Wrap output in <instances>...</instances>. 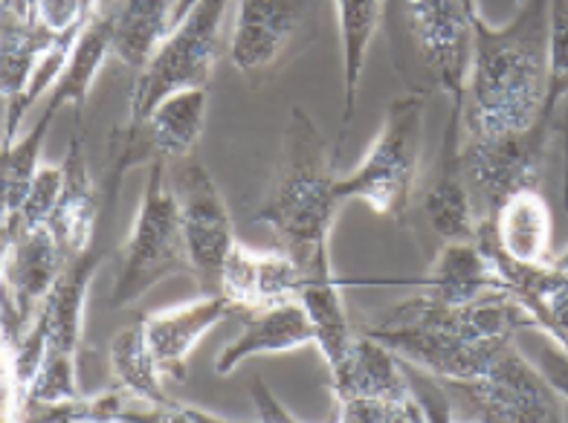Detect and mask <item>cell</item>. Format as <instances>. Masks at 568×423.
Here are the masks:
<instances>
[{
    "instance_id": "11",
    "label": "cell",
    "mask_w": 568,
    "mask_h": 423,
    "mask_svg": "<svg viewBox=\"0 0 568 423\" xmlns=\"http://www.w3.org/2000/svg\"><path fill=\"white\" fill-rule=\"evenodd\" d=\"M174 163L178 169H174L172 189L178 198L180 230L186 241L192 275H197L203 293H221V273H224L232 246L239 241L230 209L210 169L201 160L183 157Z\"/></svg>"
},
{
    "instance_id": "12",
    "label": "cell",
    "mask_w": 568,
    "mask_h": 423,
    "mask_svg": "<svg viewBox=\"0 0 568 423\" xmlns=\"http://www.w3.org/2000/svg\"><path fill=\"white\" fill-rule=\"evenodd\" d=\"M3 241V349L16 345L59 282L68 255L50 223L9 226Z\"/></svg>"
},
{
    "instance_id": "2",
    "label": "cell",
    "mask_w": 568,
    "mask_h": 423,
    "mask_svg": "<svg viewBox=\"0 0 568 423\" xmlns=\"http://www.w3.org/2000/svg\"><path fill=\"white\" fill-rule=\"evenodd\" d=\"M548 30L551 0H525L505 27L473 18L464 134H516L537 122L548 97Z\"/></svg>"
},
{
    "instance_id": "10",
    "label": "cell",
    "mask_w": 568,
    "mask_h": 423,
    "mask_svg": "<svg viewBox=\"0 0 568 423\" xmlns=\"http://www.w3.org/2000/svg\"><path fill=\"white\" fill-rule=\"evenodd\" d=\"M322 0H239L230 61L250 88H264L320 36Z\"/></svg>"
},
{
    "instance_id": "7",
    "label": "cell",
    "mask_w": 568,
    "mask_h": 423,
    "mask_svg": "<svg viewBox=\"0 0 568 423\" xmlns=\"http://www.w3.org/2000/svg\"><path fill=\"white\" fill-rule=\"evenodd\" d=\"M435 380V377H433ZM447 394L453 421L557 423L566 421L562 394L537 365L510 345L485 374L470 380H435Z\"/></svg>"
},
{
    "instance_id": "25",
    "label": "cell",
    "mask_w": 568,
    "mask_h": 423,
    "mask_svg": "<svg viewBox=\"0 0 568 423\" xmlns=\"http://www.w3.org/2000/svg\"><path fill=\"white\" fill-rule=\"evenodd\" d=\"M178 0H120L113 16V56L140 73L174 32Z\"/></svg>"
},
{
    "instance_id": "22",
    "label": "cell",
    "mask_w": 568,
    "mask_h": 423,
    "mask_svg": "<svg viewBox=\"0 0 568 423\" xmlns=\"http://www.w3.org/2000/svg\"><path fill=\"white\" fill-rule=\"evenodd\" d=\"M499 250L519 264H551V207L537 189H523L490 218Z\"/></svg>"
},
{
    "instance_id": "19",
    "label": "cell",
    "mask_w": 568,
    "mask_h": 423,
    "mask_svg": "<svg viewBox=\"0 0 568 423\" xmlns=\"http://www.w3.org/2000/svg\"><path fill=\"white\" fill-rule=\"evenodd\" d=\"M79 122H82V117H75L73 137H70L68 154H64V163H61L64 187H61L59 207H55V215L50 221L68 261L82 255L97 241L99 209H102L99 207V189L90 178L88 154H84V131L79 134Z\"/></svg>"
},
{
    "instance_id": "32",
    "label": "cell",
    "mask_w": 568,
    "mask_h": 423,
    "mask_svg": "<svg viewBox=\"0 0 568 423\" xmlns=\"http://www.w3.org/2000/svg\"><path fill=\"white\" fill-rule=\"evenodd\" d=\"M97 9L88 0H36V21L61 38H79Z\"/></svg>"
},
{
    "instance_id": "9",
    "label": "cell",
    "mask_w": 568,
    "mask_h": 423,
    "mask_svg": "<svg viewBox=\"0 0 568 423\" xmlns=\"http://www.w3.org/2000/svg\"><path fill=\"white\" fill-rule=\"evenodd\" d=\"M230 0H201L174 32L165 38L158 56L136 73L128 97V125H140L163 99L180 90L206 88L221 59V30Z\"/></svg>"
},
{
    "instance_id": "23",
    "label": "cell",
    "mask_w": 568,
    "mask_h": 423,
    "mask_svg": "<svg viewBox=\"0 0 568 423\" xmlns=\"http://www.w3.org/2000/svg\"><path fill=\"white\" fill-rule=\"evenodd\" d=\"M339 23V41H343V125L337 134L334 157L343 151L345 134L352 128L354 111H357V93L366 70L368 47L383 23V0H334Z\"/></svg>"
},
{
    "instance_id": "26",
    "label": "cell",
    "mask_w": 568,
    "mask_h": 423,
    "mask_svg": "<svg viewBox=\"0 0 568 423\" xmlns=\"http://www.w3.org/2000/svg\"><path fill=\"white\" fill-rule=\"evenodd\" d=\"M113 56V16L108 12H97L84 27V32L75 41L73 52H70L68 64L61 70L59 82L50 90V102H47L44 113L55 119V113L64 104H73L75 117H82L84 104H88V93L97 82L99 70L105 68V61Z\"/></svg>"
},
{
    "instance_id": "24",
    "label": "cell",
    "mask_w": 568,
    "mask_h": 423,
    "mask_svg": "<svg viewBox=\"0 0 568 423\" xmlns=\"http://www.w3.org/2000/svg\"><path fill=\"white\" fill-rule=\"evenodd\" d=\"M61 41H79V38L53 36L38 21L3 12V30H0V90H3V111H12L30 90L36 68L47 52L55 50Z\"/></svg>"
},
{
    "instance_id": "4",
    "label": "cell",
    "mask_w": 568,
    "mask_h": 423,
    "mask_svg": "<svg viewBox=\"0 0 568 423\" xmlns=\"http://www.w3.org/2000/svg\"><path fill=\"white\" fill-rule=\"evenodd\" d=\"M383 32L409 93L464 102L473 64V16L462 0H383Z\"/></svg>"
},
{
    "instance_id": "16",
    "label": "cell",
    "mask_w": 568,
    "mask_h": 423,
    "mask_svg": "<svg viewBox=\"0 0 568 423\" xmlns=\"http://www.w3.org/2000/svg\"><path fill=\"white\" fill-rule=\"evenodd\" d=\"M241 316H244L241 334L215 360V372L221 377H230L241 363H247L253 356L284 354V351L316 345L314 322H311L300 299H284V302H273V305L253 308Z\"/></svg>"
},
{
    "instance_id": "31",
    "label": "cell",
    "mask_w": 568,
    "mask_h": 423,
    "mask_svg": "<svg viewBox=\"0 0 568 423\" xmlns=\"http://www.w3.org/2000/svg\"><path fill=\"white\" fill-rule=\"evenodd\" d=\"M61 187H64V169L61 165L44 163L38 169L36 180H32V189L23 201L21 212H18L12 221H3L0 226L9 230V226H32V223H50L55 215V207H59Z\"/></svg>"
},
{
    "instance_id": "1",
    "label": "cell",
    "mask_w": 568,
    "mask_h": 423,
    "mask_svg": "<svg viewBox=\"0 0 568 423\" xmlns=\"http://www.w3.org/2000/svg\"><path fill=\"white\" fill-rule=\"evenodd\" d=\"M359 331L429 377L470 380L485 374L514 345L519 331H534V320L505 293L464 305H438L415 296Z\"/></svg>"
},
{
    "instance_id": "18",
    "label": "cell",
    "mask_w": 568,
    "mask_h": 423,
    "mask_svg": "<svg viewBox=\"0 0 568 423\" xmlns=\"http://www.w3.org/2000/svg\"><path fill=\"white\" fill-rule=\"evenodd\" d=\"M331 374L334 401L381 397V401H420L404 372V360L368 334H354L343 363Z\"/></svg>"
},
{
    "instance_id": "28",
    "label": "cell",
    "mask_w": 568,
    "mask_h": 423,
    "mask_svg": "<svg viewBox=\"0 0 568 423\" xmlns=\"http://www.w3.org/2000/svg\"><path fill=\"white\" fill-rule=\"evenodd\" d=\"M53 125V117L41 111L38 122L23 140H16L7 149H0V223L12 221L21 212L23 201L32 189L38 169H41V149H44L47 131Z\"/></svg>"
},
{
    "instance_id": "21",
    "label": "cell",
    "mask_w": 568,
    "mask_h": 423,
    "mask_svg": "<svg viewBox=\"0 0 568 423\" xmlns=\"http://www.w3.org/2000/svg\"><path fill=\"white\" fill-rule=\"evenodd\" d=\"M105 255L108 246L102 241V232H99L90 250L70 259L61 270L59 282L50 290V296L44 299L41 311H38V320L44 322L47 336H50V351L79 354L84 328V302H88L93 275H97L99 264L105 261Z\"/></svg>"
},
{
    "instance_id": "27",
    "label": "cell",
    "mask_w": 568,
    "mask_h": 423,
    "mask_svg": "<svg viewBox=\"0 0 568 423\" xmlns=\"http://www.w3.org/2000/svg\"><path fill=\"white\" fill-rule=\"evenodd\" d=\"M108 369H111L113 386L131 394L134 401L151 403V406H172L174 403L172 394H165L163 389V372L145 342L140 316L111 340Z\"/></svg>"
},
{
    "instance_id": "34",
    "label": "cell",
    "mask_w": 568,
    "mask_h": 423,
    "mask_svg": "<svg viewBox=\"0 0 568 423\" xmlns=\"http://www.w3.org/2000/svg\"><path fill=\"white\" fill-rule=\"evenodd\" d=\"M197 3H201V0H178V3H174V27H178V23L189 16V12H192Z\"/></svg>"
},
{
    "instance_id": "17",
    "label": "cell",
    "mask_w": 568,
    "mask_h": 423,
    "mask_svg": "<svg viewBox=\"0 0 568 423\" xmlns=\"http://www.w3.org/2000/svg\"><path fill=\"white\" fill-rule=\"evenodd\" d=\"M302 270L278 250H253V246L235 241L230 259L221 273V293L230 299L241 313L253 308L273 305L284 299H300Z\"/></svg>"
},
{
    "instance_id": "13",
    "label": "cell",
    "mask_w": 568,
    "mask_h": 423,
    "mask_svg": "<svg viewBox=\"0 0 568 423\" xmlns=\"http://www.w3.org/2000/svg\"><path fill=\"white\" fill-rule=\"evenodd\" d=\"M206 88L180 90L149 113L140 125H122L113 131L111 151H120L128 163H154V160H183L192 154L206 128Z\"/></svg>"
},
{
    "instance_id": "6",
    "label": "cell",
    "mask_w": 568,
    "mask_h": 423,
    "mask_svg": "<svg viewBox=\"0 0 568 423\" xmlns=\"http://www.w3.org/2000/svg\"><path fill=\"white\" fill-rule=\"evenodd\" d=\"M180 273H192V264L180 230L178 198L165 160H154L149 163V180L136 207L134 226L122 246V270L113 284L111 305H134L154 284Z\"/></svg>"
},
{
    "instance_id": "14",
    "label": "cell",
    "mask_w": 568,
    "mask_h": 423,
    "mask_svg": "<svg viewBox=\"0 0 568 423\" xmlns=\"http://www.w3.org/2000/svg\"><path fill=\"white\" fill-rule=\"evenodd\" d=\"M462 134H464V102H453L447 128H444L442 149L435 157V169L429 174L424 192V215L429 230L447 241H476L479 215L473 207L470 189L462 171Z\"/></svg>"
},
{
    "instance_id": "20",
    "label": "cell",
    "mask_w": 568,
    "mask_h": 423,
    "mask_svg": "<svg viewBox=\"0 0 568 423\" xmlns=\"http://www.w3.org/2000/svg\"><path fill=\"white\" fill-rule=\"evenodd\" d=\"M490 293H505L508 284L494 268V261L479 246V241H447L429 264V273L420 282V296L438 305H464Z\"/></svg>"
},
{
    "instance_id": "8",
    "label": "cell",
    "mask_w": 568,
    "mask_h": 423,
    "mask_svg": "<svg viewBox=\"0 0 568 423\" xmlns=\"http://www.w3.org/2000/svg\"><path fill=\"white\" fill-rule=\"evenodd\" d=\"M560 119V102L546 97V108L531 128L501 137L462 134V171L479 221H490L508 198L537 189L539 171Z\"/></svg>"
},
{
    "instance_id": "5",
    "label": "cell",
    "mask_w": 568,
    "mask_h": 423,
    "mask_svg": "<svg viewBox=\"0 0 568 423\" xmlns=\"http://www.w3.org/2000/svg\"><path fill=\"white\" fill-rule=\"evenodd\" d=\"M426 97L404 93L389 104L383 128L357 169L337 178V201L366 203L377 218H404L418 189Z\"/></svg>"
},
{
    "instance_id": "33",
    "label": "cell",
    "mask_w": 568,
    "mask_h": 423,
    "mask_svg": "<svg viewBox=\"0 0 568 423\" xmlns=\"http://www.w3.org/2000/svg\"><path fill=\"white\" fill-rule=\"evenodd\" d=\"M250 392H253V401H255V412H258V421H276V423H287V421H296L293 415H287L282 406L276 403V397H273V392H270L267 386H264V380L255 377L253 386H250Z\"/></svg>"
},
{
    "instance_id": "15",
    "label": "cell",
    "mask_w": 568,
    "mask_h": 423,
    "mask_svg": "<svg viewBox=\"0 0 568 423\" xmlns=\"http://www.w3.org/2000/svg\"><path fill=\"white\" fill-rule=\"evenodd\" d=\"M235 311L239 308L232 305L224 293H203L201 299L183 302L178 308L142 313L140 322L145 331V342H149L163 377L183 383L189 356L197 349V342Z\"/></svg>"
},
{
    "instance_id": "30",
    "label": "cell",
    "mask_w": 568,
    "mask_h": 423,
    "mask_svg": "<svg viewBox=\"0 0 568 423\" xmlns=\"http://www.w3.org/2000/svg\"><path fill=\"white\" fill-rule=\"evenodd\" d=\"M75 356L79 354H61V351L47 349L44 365H41V372H38L30 394H27L23 409L30 406V403H64V401L82 397L84 392H82V383H79Z\"/></svg>"
},
{
    "instance_id": "36",
    "label": "cell",
    "mask_w": 568,
    "mask_h": 423,
    "mask_svg": "<svg viewBox=\"0 0 568 423\" xmlns=\"http://www.w3.org/2000/svg\"><path fill=\"white\" fill-rule=\"evenodd\" d=\"M464 3V9H467V12H470L473 18L479 16V0H462Z\"/></svg>"
},
{
    "instance_id": "35",
    "label": "cell",
    "mask_w": 568,
    "mask_h": 423,
    "mask_svg": "<svg viewBox=\"0 0 568 423\" xmlns=\"http://www.w3.org/2000/svg\"><path fill=\"white\" fill-rule=\"evenodd\" d=\"M554 264H557V268L566 270V273H568V250H562L560 255H554Z\"/></svg>"
},
{
    "instance_id": "29",
    "label": "cell",
    "mask_w": 568,
    "mask_h": 423,
    "mask_svg": "<svg viewBox=\"0 0 568 423\" xmlns=\"http://www.w3.org/2000/svg\"><path fill=\"white\" fill-rule=\"evenodd\" d=\"M334 421L352 423H424L433 421L424 401H381V397H345L334 401Z\"/></svg>"
},
{
    "instance_id": "3",
    "label": "cell",
    "mask_w": 568,
    "mask_h": 423,
    "mask_svg": "<svg viewBox=\"0 0 568 423\" xmlns=\"http://www.w3.org/2000/svg\"><path fill=\"white\" fill-rule=\"evenodd\" d=\"M334 149L300 104L291 108L282 154L270 180L267 198L255 212L284 253L300 264L302 279L334 275L328 238L337 218V174Z\"/></svg>"
}]
</instances>
